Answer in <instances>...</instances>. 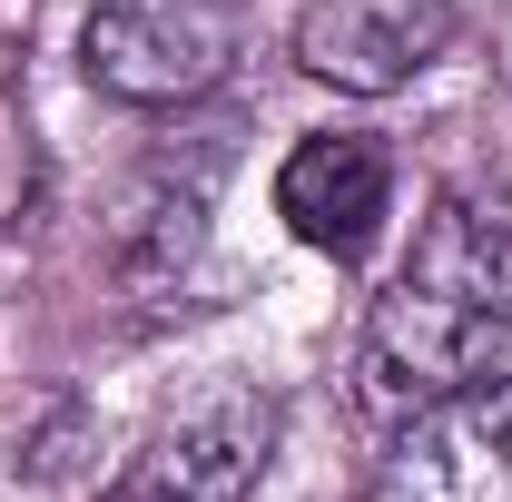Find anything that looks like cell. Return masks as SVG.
Masks as SVG:
<instances>
[{
	"mask_svg": "<svg viewBox=\"0 0 512 502\" xmlns=\"http://www.w3.org/2000/svg\"><path fill=\"white\" fill-rule=\"evenodd\" d=\"M276 217H286L296 247L355 266L384 237V217H394V158H384V138H365V128L296 138L286 168H276Z\"/></svg>",
	"mask_w": 512,
	"mask_h": 502,
	"instance_id": "8992f818",
	"label": "cell"
},
{
	"mask_svg": "<svg viewBox=\"0 0 512 502\" xmlns=\"http://www.w3.org/2000/svg\"><path fill=\"white\" fill-rule=\"evenodd\" d=\"M276 434H286V404L256 384H227L178 424H158L99 502H247L276 463Z\"/></svg>",
	"mask_w": 512,
	"mask_h": 502,
	"instance_id": "3957f363",
	"label": "cell"
},
{
	"mask_svg": "<svg viewBox=\"0 0 512 502\" xmlns=\"http://www.w3.org/2000/svg\"><path fill=\"white\" fill-rule=\"evenodd\" d=\"M375 502H512V375H473L404 414Z\"/></svg>",
	"mask_w": 512,
	"mask_h": 502,
	"instance_id": "277c9868",
	"label": "cell"
},
{
	"mask_svg": "<svg viewBox=\"0 0 512 502\" xmlns=\"http://www.w3.org/2000/svg\"><path fill=\"white\" fill-rule=\"evenodd\" d=\"M79 60L128 109H188L237 60V0H89Z\"/></svg>",
	"mask_w": 512,
	"mask_h": 502,
	"instance_id": "7a4b0ae2",
	"label": "cell"
},
{
	"mask_svg": "<svg viewBox=\"0 0 512 502\" xmlns=\"http://www.w3.org/2000/svg\"><path fill=\"white\" fill-rule=\"evenodd\" d=\"M512 345V188H444L404 266L365 306L355 375L375 414H424L434 394L493 375Z\"/></svg>",
	"mask_w": 512,
	"mask_h": 502,
	"instance_id": "6da1fadb",
	"label": "cell"
},
{
	"mask_svg": "<svg viewBox=\"0 0 512 502\" xmlns=\"http://www.w3.org/2000/svg\"><path fill=\"white\" fill-rule=\"evenodd\" d=\"M463 10L453 0H306L286 50L306 79L345 89V99H394L453 50Z\"/></svg>",
	"mask_w": 512,
	"mask_h": 502,
	"instance_id": "5b68a950",
	"label": "cell"
}]
</instances>
